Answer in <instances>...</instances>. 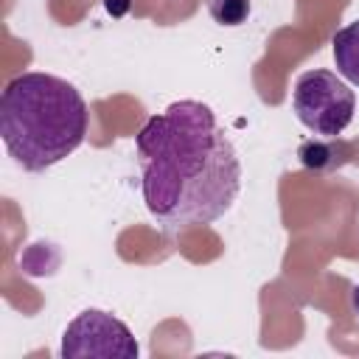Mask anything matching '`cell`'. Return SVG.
<instances>
[{"instance_id": "cell-6", "label": "cell", "mask_w": 359, "mask_h": 359, "mask_svg": "<svg viewBox=\"0 0 359 359\" xmlns=\"http://www.w3.org/2000/svg\"><path fill=\"white\" fill-rule=\"evenodd\" d=\"M252 3L250 0H208V11L219 25L236 28L241 22H247Z\"/></svg>"}, {"instance_id": "cell-3", "label": "cell", "mask_w": 359, "mask_h": 359, "mask_svg": "<svg viewBox=\"0 0 359 359\" xmlns=\"http://www.w3.org/2000/svg\"><path fill=\"white\" fill-rule=\"evenodd\" d=\"M292 109L297 121L317 137H337L353 121L356 95L337 73L314 67L297 76Z\"/></svg>"}, {"instance_id": "cell-7", "label": "cell", "mask_w": 359, "mask_h": 359, "mask_svg": "<svg viewBox=\"0 0 359 359\" xmlns=\"http://www.w3.org/2000/svg\"><path fill=\"white\" fill-rule=\"evenodd\" d=\"M107 8H109L112 14H123V11L129 8V0H107Z\"/></svg>"}, {"instance_id": "cell-2", "label": "cell", "mask_w": 359, "mask_h": 359, "mask_svg": "<svg viewBox=\"0 0 359 359\" xmlns=\"http://www.w3.org/2000/svg\"><path fill=\"white\" fill-rule=\"evenodd\" d=\"M81 93L50 73L14 76L0 95V135L17 165L45 171L73 154L87 135Z\"/></svg>"}, {"instance_id": "cell-8", "label": "cell", "mask_w": 359, "mask_h": 359, "mask_svg": "<svg viewBox=\"0 0 359 359\" xmlns=\"http://www.w3.org/2000/svg\"><path fill=\"white\" fill-rule=\"evenodd\" d=\"M351 300H353V311L359 314V283L353 286V294H351Z\"/></svg>"}, {"instance_id": "cell-1", "label": "cell", "mask_w": 359, "mask_h": 359, "mask_svg": "<svg viewBox=\"0 0 359 359\" xmlns=\"http://www.w3.org/2000/svg\"><path fill=\"white\" fill-rule=\"evenodd\" d=\"M140 188L163 230L222 219L241 191V163L216 112L194 98L151 115L135 137Z\"/></svg>"}, {"instance_id": "cell-5", "label": "cell", "mask_w": 359, "mask_h": 359, "mask_svg": "<svg viewBox=\"0 0 359 359\" xmlns=\"http://www.w3.org/2000/svg\"><path fill=\"white\" fill-rule=\"evenodd\" d=\"M334 45V65L337 73L359 87V20L339 28L331 39Z\"/></svg>"}, {"instance_id": "cell-4", "label": "cell", "mask_w": 359, "mask_h": 359, "mask_svg": "<svg viewBox=\"0 0 359 359\" xmlns=\"http://www.w3.org/2000/svg\"><path fill=\"white\" fill-rule=\"evenodd\" d=\"M59 353L65 359H137L140 348L123 320L104 309H84L67 323Z\"/></svg>"}]
</instances>
